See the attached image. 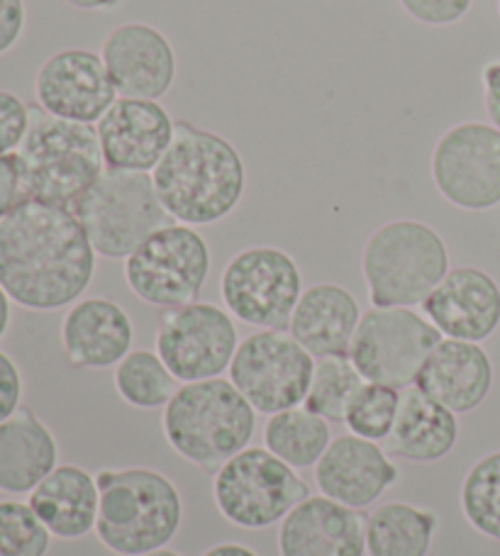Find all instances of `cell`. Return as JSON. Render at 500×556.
Masks as SVG:
<instances>
[{"label":"cell","mask_w":500,"mask_h":556,"mask_svg":"<svg viewBox=\"0 0 500 556\" xmlns=\"http://www.w3.org/2000/svg\"><path fill=\"white\" fill-rule=\"evenodd\" d=\"M362 315L357 295L345 286L315 283L300 295L288 332L315 359L349 356Z\"/></svg>","instance_id":"603a6c76"},{"label":"cell","mask_w":500,"mask_h":556,"mask_svg":"<svg viewBox=\"0 0 500 556\" xmlns=\"http://www.w3.org/2000/svg\"><path fill=\"white\" fill-rule=\"evenodd\" d=\"M174 127V117L159 101L117 98L96 123L105 168L152 174L172 144Z\"/></svg>","instance_id":"e0dca14e"},{"label":"cell","mask_w":500,"mask_h":556,"mask_svg":"<svg viewBox=\"0 0 500 556\" xmlns=\"http://www.w3.org/2000/svg\"><path fill=\"white\" fill-rule=\"evenodd\" d=\"M439 518L435 510L410 503H384L366 520L368 556H427Z\"/></svg>","instance_id":"4316f807"},{"label":"cell","mask_w":500,"mask_h":556,"mask_svg":"<svg viewBox=\"0 0 500 556\" xmlns=\"http://www.w3.org/2000/svg\"><path fill=\"white\" fill-rule=\"evenodd\" d=\"M449 271V250L435 227L420 220H391L368 235L362 274L376 307H415Z\"/></svg>","instance_id":"8992f818"},{"label":"cell","mask_w":500,"mask_h":556,"mask_svg":"<svg viewBox=\"0 0 500 556\" xmlns=\"http://www.w3.org/2000/svg\"><path fill=\"white\" fill-rule=\"evenodd\" d=\"M408 17L427 27H447L466 17L474 0H398Z\"/></svg>","instance_id":"e575fe53"},{"label":"cell","mask_w":500,"mask_h":556,"mask_svg":"<svg viewBox=\"0 0 500 556\" xmlns=\"http://www.w3.org/2000/svg\"><path fill=\"white\" fill-rule=\"evenodd\" d=\"M100 56L120 98L159 101L174 88L178 68L174 45L152 25H117L100 47Z\"/></svg>","instance_id":"2e32d148"},{"label":"cell","mask_w":500,"mask_h":556,"mask_svg":"<svg viewBox=\"0 0 500 556\" xmlns=\"http://www.w3.org/2000/svg\"><path fill=\"white\" fill-rule=\"evenodd\" d=\"M459 498L466 522L500 544V452L482 456L466 471Z\"/></svg>","instance_id":"f546056e"},{"label":"cell","mask_w":500,"mask_h":556,"mask_svg":"<svg viewBox=\"0 0 500 556\" xmlns=\"http://www.w3.org/2000/svg\"><path fill=\"white\" fill-rule=\"evenodd\" d=\"M25 201L23 174H20L15 154L0 156V220Z\"/></svg>","instance_id":"8d00e7d4"},{"label":"cell","mask_w":500,"mask_h":556,"mask_svg":"<svg viewBox=\"0 0 500 556\" xmlns=\"http://www.w3.org/2000/svg\"><path fill=\"white\" fill-rule=\"evenodd\" d=\"M27 25L25 0H0V56L13 49Z\"/></svg>","instance_id":"74e56055"},{"label":"cell","mask_w":500,"mask_h":556,"mask_svg":"<svg viewBox=\"0 0 500 556\" xmlns=\"http://www.w3.org/2000/svg\"><path fill=\"white\" fill-rule=\"evenodd\" d=\"M96 483V534L113 554L139 556L162 549L182 530L184 501L166 473L145 466L100 469Z\"/></svg>","instance_id":"3957f363"},{"label":"cell","mask_w":500,"mask_h":556,"mask_svg":"<svg viewBox=\"0 0 500 556\" xmlns=\"http://www.w3.org/2000/svg\"><path fill=\"white\" fill-rule=\"evenodd\" d=\"M364 376L357 371L349 356H325L315 359L313 381L305 395V408L325 417L327 422H345V413L354 393L364 386Z\"/></svg>","instance_id":"4dcf8cb0"},{"label":"cell","mask_w":500,"mask_h":556,"mask_svg":"<svg viewBox=\"0 0 500 556\" xmlns=\"http://www.w3.org/2000/svg\"><path fill=\"white\" fill-rule=\"evenodd\" d=\"M457 440V413L433 401L415 386L400 391L396 425L384 442L388 456L413 464H435L452 454Z\"/></svg>","instance_id":"d4e9b609"},{"label":"cell","mask_w":500,"mask_h":556,"mask_svg":"<svg viewBox=\"0 0 500 556\" xmlns=\"http://www.w3.org/2000/svg\"><path fill=\"white\" fill-rule=\"evenodd\" d=\"M25 201L72 207L105 172L96 125L62 121L37 103L29 105V127L15 152Z\"/></svg>","instance_id":"5b68a950"},{"label":"cell","mask_w":500,"mask_h":556,"mask_svg":"<svg viewBox=\"0 0 500 556\" xmlns=\"http://www.w3.org/2000/svg\"><path fill=\"white\" fill-rule=\"evenodd\" d=\"M115 391L127 405L139 410L166 408L182 381L168 371L162 356L149 350H133L115 366Z\"/></svg>","instance_id":"f1b7e54d"},{"label":"cell","mask_w":500,"mask_h":556,"mask_svg":"<svg viewBox=\"0 0 500 556\" xmlns=\"http://www.w3.org/2000/svg\"><path fill=\"white\" fill-rule=\"evenodd\" d=\"M310 485L293 466L278 459L266 446H247L215 471L213 498L223 518L242 530H266L282 522Z\"/></svg>","instance_id":"ba28073f"},{"label":"cell","mask_w":500,"mask_h":556,"mask_svg":"<svg viewBox=\"0 0 500 556\" xmlns=\"http://www.w3.org/2000/svg\"><path fill=\"white\" fill-rule=\"evenodd\" d=\"M135 327L127 311L110 298H82L62 320V350L76 369L117 366L133 352Z\"/></svg>","instance_id":"44dd1931"},{"label":"cell","mask_w":500,"mask_h":556,"mask_svg":"<svg viewBox=\"0 0 500 556\" xmlns=\"http://www.w3.org/2000/svg\"><path fill=\"white\" fill-rule=\"evenodd\" d=\"M210 274V247L196 227L172 223L125 260V281L139 301L174 311L191 305Z\"/></svg>","instance_id":"30bf717a"},{"label":"cell","mask_w":500,"mask_h":556,"mask_svg":"<svg viewBox=\"0 0 500 556\" xmlns=\"http://www.w3.org/2000/svg\"><path fill=\"white\" fill-rule=\"evenodd\" d=\"M220 295L227 313L259 330H288L303 295V274L278 247H249L225 264Z\"/></svg>","instance_id":"8fae6325"},{"label":"cell","mask_w":500,"mask_h":556,"mask_svg":"<svg viewBox=\"0 0 500 556\" xmlns=\"http://www.w3.org/2000/svg\"><path fill=\"white\" fill-rule=\"evenodd\" d=\"M433 184L447 203L482 213L500 205V130L488 123H459L433 149Z\"/></svg>","instance_id":"4fadbf2b"},{"label":"cell","mask_w":500,"mask_h":556,"mask_svg":"<svg viewBox=\"0 0 500 556\" xmlns=\"http://www.w3.org/2000/svg\"><path fill=\"white\" fill-rule=\"evenodd\" d=\"M139 556H184V554H178L176 549L162 547V549H154V552H147V554H139Z\"/></svg>","instance_id":"7bdbcfd3"},{"label":"cell","mask_w":500,"mask_h":556,"mask_svg":"<svg viewBox=\"0 0 500 556\" xmlns=\"http://www.w3.org/2000/svg\"><path fill=\"white\" fill-rule=\"evenodd\" d=\"M57 466V437L33 408L20 405L0 422V491L29 495Z\"/></svg>","instance_id":"cb8c5ba5"},{"label":"cell","mask_w":500,"mask_h":556,"mask_svg":"<svg viewBox=\"0 0 500 556\" xmlns=\"http://www.w3.org/2000/svg\"><path fill=\"white\" fill-rule=\"evenodd\" d=\"M227 371L229 381L257 413L276 415L305 403L315 356L288 330H259L239 340Z\"/></svg>","instance_id":"7c38bea8"},{"label":"cell","mask_w":500,"mask_h":556,"mask_svg":"<svg viewBox=\"0 0 500 556\" xmlns=\"http://www.w3.org/2000/svg\"><path fill=\"white\" fill-rule=\"evenodd\" d=\"M445 334L413 307H376L359 320L349 359L366 381L405 391Z\"/></svg>","instance_id":"9c48e42d"},{"label":"cell","mask_w":500,"mask_h":556,"mask_svg":"<svg viewBox=\"0 0 500 556\" xmlns=\"http://www.w3.org/2000/svg\"><path fill=\"white\" fill-rule=\"evenodd\" d=\"M10 320H13V301H10L3 286H0V340H3L10 330Z\"/></svg>","instance_id":"60d3db41"},{"label":"cell","mask_w":500,"mask_h":556,"mask_svg":"<svg viewBox=\"0 0 500 556\" xmlns=\"http://www.w3.org/2000/svg\"><path fill=\"white\" fill-rule=\"evenodd\" d=\"M23 403V374L10 354L0 350V422L13 415Z\"/></svg>","instance_id":"d590c367"},{"label":"cell","mask_w":500,"mask_h":556,"mask_svg":"<svg viewBox=\"0 0 500 556\" xmlns=\"http://www.w3.org/2000/svg\"><path fill=\"white\" fill-rule=\"evenodd\" d=\"M333 434L325 417L308 410L305 405L268 415L264 427V446L293 469H310L327 452Z\"/></svg>","instance_id":"83f0119b"},{"label":"cell","mask_w":500,"mask_h":556,"mask_svg":"<svg viewBox=\"0 0 500 556\" xmlns=\"http://www.w3.org/2000/svg\"><path fill=\"white\" fill-rule=\"evenodd\" d=\"M282 556H366V520L327 495H308L278 528Z\"/></svg>","instance_id":"ffe728a7"},{"label":"cell","mask_w":500,"mask_h":556,"mask_svg":"<svg viewBox=\"0 0 500 556\" xmlns=\"http://www.w3.org/2000/svg\"><path fill=\"white\" fill-rule=\"evenodd\" d=\"M172 450L203 471H217L247 450L257 430V410L229 379L182 383L162 415Z\"/></svg>","instance_id":"277c9868"},{"label":"cell","mask_w":500,"mask_h":556,"mask_svg":"<svg viewBox=\"0 0 500 556\" xmlns=\"http://www.w3.org/2000/svg\"><path fill=\"white\" fill-rule=\"evenodd\" d=\"M484 81V105L488 113V121L500 130V62H491L484 66L482 72Z\"/></svg>","instance_id":"f35d334b"},{"label":"cell","mask_w":500,"mask_h":556,"mask_svg":"<svg viewBox=\"0 0 500 556\" xmlns=\"http://www.w3.org/2000/svg\"><path fill=\"white\" fill-rule=\"evenodd\" d=\"M420 307L449 340L484 342L500 327V286L484 269L459 266L447 271Z\"/></svg>","instance_id":"d6986e66"},{"label":"cell","mask_w":500,"mask_h":556,"mask_svg":"<svg viewBox=\"0 0 500 556\" xmlns=\"http://www.w3.org/2000/svg\"><path fill=\"white\" fill-rule=\"evenodd\" d=\"M66 5H72L76 10H110V8H117L120 0H64Z\"/></svg>","instance_id":"b9f144b4"},{"label":"cell","mask_w":500,"mask_h":556,"mask_svg":"<svg viewBox=\"0 0 500 556\" xmlns=\"http://www.w3.org/2000/svg\"><path fill=\"white\" fill-rule=\"evenodd\" d=\"M400 405V391L391 386L364 381L362 389L354 393L345 413V425L349 432L372 442H386L391 434Z\"/></svg>","instance_id":"1f68e13d"},{"label":"cell","mask_w":500,"mask_h":556,"mask_svg":"<svg viewBox=\"0 0 500 556\" xmlns=\"http://www.w3.org/2000/svg\"><path fill=\"white\" fill-rule=\"evenodd\" d=\"M400 471L378 442L357 434H342L329 442L315 464V483L327 498L362 510L393 489Z\"/></svg>","instance_id":"ac0fdd59"},{"label":"cell","mask_w":500,"mask_h":556,"mask_svg":"<svg viewBox=\"0 0 500 556\" xmlns=\"http://www.w3.org/2000/svg\"><path fill=\"white\" fill-rule=\"evenodd\" d=\"M35 98L49 115L96 125L120 96L110 81L103 56L91 49L72 47L47 56V62L39 66Z\"/></svg>","instance_id":"9a60e30c"},{"label":"cell","mask_w":500,"mask_h":556,"mask_svg":"<svg viewBox=\"0 0 500 556\" xmlns=\"http://www.w3.org/2000/svg\"><path fill=\"white\" fill-rule=\"evenodd\" d=\"M96 256L72 207L23 201L0 220V286L25 311L52 313L82 301Z\"/></svg>","instance_id":"6da1fadb"},{"label":"cell","mask_w":500,"mask_h":556,"mask_svg":"<svg viewBox=\"0 0 500 556\" xmlns=\"http://www.w3.org/2000/svg\"><path fill=\"white\" fill-rule=\"evenodd\" d=\"M88 242L98 256L127 260L157 230L172 225L147 172H115L105 168L98 181L72 205Z\"/></svg>","instance_id":"52a82bcc"},{"label":"cell","mask_w":500,"mask_h":556,"mask_svg":"<svg viewBox=\"0 0 500 556\" xmlns=\"http://www.w3.org/2000/svg\"><path fill=\"white\" fill-rule=\"evenodd\" d=\"M498 17H500V0H498Z\"/></svg>","instance_id":"ee69618b"},{"label":"cell","mask_w":500,"mask_h":556,"mask_svg":"<svg viewBox=\"0 0 500 556\" xmlns=\"http://www.w3.org/2000/svg\"><path fill=\"white\" fill-rule=\"evenodd\" d=\"M200 556H259V554L252 547H247V544L223 542V544H215V547L205 549Z\"/></svg>","instance_id":"ab89813d"},{"label":"cell","mask_w":500,"mask_h":556,"mask_svg":"<svg viewBox=\"0 0 500 556\" xmlns=\"http://www.w3.org/2000/svg\"><path fill=\"white\" fill-rule=\"evenodd\" d=\"M29 127V105L13 91L0 88V156L15 154Z\"/></svg>","instance_id":"836d02e7"},{"label":"cell","mask_w":500,"mask_h":556,"mask_svg":"<svg viewBox=\"0 0 500 556\" xmlns=\"http://www.w3.org/2000/svg\"><path fill=\"white\" fill-rule=\"evenodd\" d=\"M166 213L182 225H215L235 213L245 195L242 154L223 135L176 121L174 139L152 172Z\"/></svg>","instance_id":"7a4b0ae2"},{"label":"cell","mask_w":500,"mask_h":556,"mask_svg":"<svg viewBox=\"0 0 500 556\" xmlns=\"http://www.w3.org/2000/svg\"><path fill=\"white\" fill-rule=\"evenodd\" d=\"M237 346V325L220 305L196 301L159 317L157 354L182 383L220 379Z\"/></svg>","instance_id":"5bb4252c"},{"label":"cell","mask_w":500,"mask_h":556,"mask_svg":"<svg viewBox=\"0 0 500 556\" xmlns=\"http://www.w3.org/2000/svg\"><path fill=\"white\" fill-rule=\"evenodd\" d=\"M415 389L452 413L466 415L484 405L491 393L493 362L478 342L445 337L420 369Z\"/></svg>","instance_id":"7402d4cb"},{"label":"cell","mask_w":500,"mask_h":556,"mask_svg":"<svg viewBox=\"0 0 500 556\" xmlns=\"http://www.w3.org/2000/svg\"><path fill=\"white\" fill-rule=\"evenodd\" d=\"M27 503L57 540H82L96 530L100 503L96 476L76 464H59L29 493Z\"/></svg>","instance_id":"484cf974"},{"label":"cell","mask_w":500,"mask_h":556,"mask_svg":"<svg viewBox=\"0 0 500 556\" xmlns=\"http://www.w3.org/2000/svg\"><path fill=\"white\" fill-rule=\"evenodd\" d=\"M52 532L29 503L0 501V556H47Z\"/></svg>","instance_id":"d6a6232c"}]
</instances>
